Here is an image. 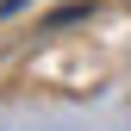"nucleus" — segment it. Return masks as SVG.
Listing matches in <instances>:
<instances>
[{
  "label": "nucleus",
  "instance_id": "obj_1",
  "mask_svg": "<svg viewBox=\"0 0 131 131\" xmlns=\"http://www.w3.org/2000/svg\"><path fill=\"white\" fill-rule=\"evenodd\" d=\"M19 6H31V0H0V19H6V13H19Z\"/></svg>",
  "mask_w": 131,
  "mask_h": 131
}]
</instances>
